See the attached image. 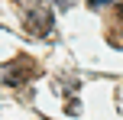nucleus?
Returning a JSON list of instances; mask_svg holds the SVG:
<instances>
[{
  "mask_svg": "<svg viewBox=\"0 0 123 120\" xmlns=\"http://www.w3.org/2000/svg\"><path fill=\"white\" fill-rule=\"evenodd\" d=\"M104 3H107V0H87V6H91V10H100Z\"/></svg>",
  "mask_w": 123,
  "mask_h": 120,
  "instance_id": "3",
  "label": "nucleus"
},
{
  "mask_svg": "<svg viewBox=\"0 0 123 120\" xmlns=\"http://www.w3.org/2000/svg\"><path fill=\"white\" fill-rule=\"evenodd\" d=\"M58 6H71V0H58Z\"/></svg>",
  "mask_w": 123,
  "mask_h": 120,
  "instance_id": "5",
  "label": "nucleus"
},
{
  "mask_svg": "<svg viewBox=\"0 0 123 120\" xmlns=\"http://www.w3.org/2000/svg\"><path fill=\"white\" fill-rule=\"evenodd\" d=\"M117 16H120V23H123V3H120V6H117Z\"/></svg>",
  "mask_w": 123,
  "mask_h": 120,
  "instance_id": "4",
  "label": "nucleus"
},
{
  "mask_svg": "<svg viewBox=\"0 0 123 120\" xmlns=\"http://www.w3.org/2000/svg\"><path fill=\"white\" fill-rule=\"evenodd\" d=\"M36 71H39V68H36V62H32L29 55H19L13 65L3 68V81H6V84H23V81H29Z\"/></svg>",
  "mask_w": 123,
  "mask_h": 120,
  "instance_id": "2",
  "label": "nucleus"
},
{
  "mask_svg": "<svg viewBox=\"0 0 123 120\" xmlns=\"http://www.w3.org/2000/svg\"><path fill=\"white\" fill-rule=\"evenodd\" d=\"M26 29H29L32 36H49V29H52V13L45 10L42 3H29V6H26Z\"/></svg>",
  "mask_w": 123,
  "mask_h": 120,
  "instance_id": "1",
  "label": "nucleus"
}]
</instances>
